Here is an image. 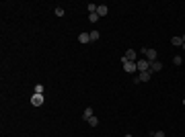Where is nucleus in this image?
<instances>
[{
	"label": "nucleus",
	"instance_id": "nucleus-14",
	"mask_svg": "<svg viewBox=\"0 0 185 137\" xmlns=\"http://www.w3.org/2000/svg\"><path fill=\"white\" fill-rule=\"evenodd\" d=\"M99 19H101V16H99L97 12H95V14H89V23H97Z\"/></svg>",
	"mask_w": 185,
	"mask_h": 137
},
{
	"label": "nucleus",
	"instance_id": "nucleus-9",
	"mask_svg": "<svg viewBox=\"0 0 185 137\" xmlns=\"http://www.w3.org/2000/svg\"><path fill=\"white\" fill-rule=\"evenodd\" d=\"M107 12H109V8H107L105 4H99V8H97V14H99V16H105Z\"/></svg>",
	"mask_w": 185,
	"mask_h": 137
},
{
	"label": "nucleus",
	"instance_id": "nucleus-3",
	"mask_svg": "<svg viewBox=\"0 0 185 137\" xmlns=\"http://www.w3.org/2000/svg\"><path fill=\"white\" fill-rule=\"evenodd\" d=\"M43 103H45L43 94H33V96H31V104H33V106H41Z\"/></svg>",
	"mask_w": 185,
	"mask_h": 137
},
{
	"label": "nucleus",
	"instance_id": "nucleus-12",
	"mask_svg": "<svg viewBox=\"0 0 185 137\" xmlns=\"http://www.w3.org/2000/svg\"><path fill=\"white\" fill-rule=\"evenodd\" d=\"M89 35H91V43H92V41H97V39L101 37V33H99V31H91Z\"/></svg>",
	"mask_w": 185,
	"mask_h": 137
},
{
	"label": "nucleus",
	"instance_id": "nucleus-7",
	"mask_svg": "<svg viewBox=\"0 0 185 137\" xmlns=\"http://www.w3.org/2000/svg\"><path fill=\"white\" fill-rule=\"evenodd\" d=\"M91 117H95V113H92L91 106H86V109H84V113H82V119H84V121H89Z\"/></svg>",
	"mask_w": 185,
	"mask_h": 137
},
{
	"label": "nucleus",
	"instance_id": "nucleus-16",
	"mask_svg": "<svg viewBox=\"0 0 185 137\" xmlns=\"http://www.w3.org/2000/svg\"><path fill=\"white\" fill-rule=\"evenodd\" d=\"M43 90H45V88H43L41 84H37V86H35V94H43Z\"/></svg>",
	"mask_w": 185,
	"mask_h": 137
},
{
	"label": "nucleus",
	"instance_id": "nucleus-15",
	"mask_svg": "<svg viewBox=\"0 0 185 137\" xmlns=\"http://www.w3.org/2000/svg\"><path fill=\"white\" fill-rule=\"evenodd\" d=\"M173 64H175V66H181V64H183V57H181V55H175L173 57Z\"/></svg>",
	"mask_w": 185,
	"mask_h": 137
},
{
	"label": "nucleus",
	"instance_id": "nucleus-2",
	"mask_svg": "<svg viewBox=\"0 0 185 137\" xmlns=\"http://www.w3.org/2000/svg\"><path fill=\"white\" fill-rule=\"evenodd\" d=\"M136 66H138V72H148V70H150V61H148L146 57H142V59L136 61Z\"/></svg>",
	"mask_w": 185,
	"mask_h": 137
},
{
	"label": "nucleus",
	"instance_id": "nucleus-11",
	"mask_svg": "<svg viewBox=\"0 0 185 137\" xmlns=\"http://www.w3.org/2000/svg\"><path fill=\"white\" fill-rule=\"evenodd\" d=\"M97 8H99V4H86V10H89V14H95V12H97Z\"/></svg>",
	"mask_w": 185,
	"mask_h": 137
},
{
	"label": "nucleus",
	"instance_id": "nucleus-1",
	"mask_svg": "<svg viewBox=\"0 0 185 137\" xmlns=\"http://www.w3.org/2000/svg\"><path fill=\"white\" fill-rule=\"evenodd\" d=\"M140 53H144V57L148 59V61H156V57H158V53H156V49H148V47H142L140 49Z\"/></svg>",
	"mask_w": 185,
	"mask_h": 137
},
{
	"label": "nucleus",
	"instance_id": "nucleus-10",
	"mask_svg": "<svg viewBox=\"0 0 185 137\" xmlns=\"http://www.w3.org/2000/svg\"><path fill=\"white\" fill-rule=\"evenodd\" d=\"M171 43L177 45V47H181V45H183V37H173V39H171Z\"/></svg>",
	"mask_w": 185,
	"mask_h": 137
},
{
	"label": "nucleus",
	"instance_id": "nucleus-4",
	"mask_svg": "<svg viewBox=\"0 0 185 137\" xmlns=\"http://www.w3.org/2000/svg\"><path fill=\"white\" fill-rule=\"evenodd\" d=\"M148 80H150V70L148 72H140L138 76L134 78V82H148Z\"/></svg>",
	"mask_w": 185,
	"mask_h": 137
},
{
	"label": "nucleus",
	"instance_id": "nucleus-8",
	"mask_svg": "<svg viewBox=\"0 0 185 137\" xmlns=\"http://www.w3.org/2000/svg\"><path fill=\"white\" fill-rule=\"evenodd\" d=\"M78 41H80V43H91V35L89 33H80L78 35Z\"/></svg>",
	"mask_w": 185,
	"mask_h": 137
},
{
	"label": "nucleus",
	"instance_id": "nucleus-17",
	"mask_svg": "<svg viewBox=\"0 0 185 137\" xmlns=\"http://www.w3.org/2000/svg\"><path fill=\"white\" fill-rule=\"evenodd\" d=\"M56 16H64V8H62V6L56 8Z\"/></svg>",
	"mask_w": 185,
	"mask_h": 137
},
{
	"label": "nucleus",
	"instance_id": "nucleus-20",
	"mask_svg": "<svg viewBox=\"0 0 185 137\" xmlns=\"http://www.w3.org/2000/svg\"><path fill=\"white\" fill-rule=\"evenodd\" d=\"M148 137H154V133H150V135H148Z\"/></svg>",
	"mask_w": 185,
	"mask_h": 137
},
{
	"label": "nucleus",
	"instance_id": "nucleus-6",
	"mask_svg": "<svg viewBox=\"0 0 185 137\" xmlns=\"http://www.w3.org/2000/svg\"><path fill=\"white\" fill-rule=\"evenodd\" d=\"M161 70H162V61L156 59V61H152V64H150V74H152V72H161Z\"/></svg>",
	"mask_w": 185,
	"mask_h": 137
},
{
	"label": "nucleus",
	"instance_id": "nucleus-13",
	"mask_svg": "<svg viewBox=\"0 0 185 137\" xmlns=\"http://www.w3.org/2000/svg\"><path fill=\"white\" fill-rule=\"evenodd\" d=\"M86 123H89L91 127H97V125H99V119H97V117H91V119H89Z\"/></svg>",
	"mask_w": 185,
	"mask_h": 137
},
{
	"label": "nucleus",
	"instance_id": "nucleus-19",
	"mask_svg": "<svg viewBox=\"0 0 185 137\" xmlns=\"http://www.w3.org/2000/svg\"><path fill=\"white\" fill-rule=\"evenodd\" d=\"M124 137H132V135H130V133H126V135H124Z\"/></svg>",
	"mask_w": 185,
	"mask_h": 137
},
{
	"label": "nucleus",
	"instance_id": "nucleus-5",
	"mask_svg": "<svg viewBox=\"0 0 185 137\" xmlns=\"http://www.w3.org/2000/svg\"><path fill=\"white\" fill-rule=\"evenodd\" d=\"M124 70L134 74V72H138V66H136V61H124Z\"/></svg>",
	"mask_w": 185,
	"mask_h": 137
},
{
	"label": "nucleus",
	"instance_id": "nucleus-21",
	"mask_svg": "<svg viewBox=\"0 0 185 137\" xmlns=\"http://www.w3.org/2000/svg\"><path fill=\"white\" fill-rule=\"evenodd\" d=\"M181 47H183V49H185V41H183V45H181Z\"/></svg>",
	"mask_w": 185,
	"mask_h": 137
},
{
	"label": "nucleus",
	"instance_id": "nucleus-18",
	"mask_svg": "<svg viewBox=\"0 0 185 137\" xmlns=\"http://www.w3.org/2000/svg\"><path fill=\"white\" fill-rule=\"evenodd\" d=\"M154 137H165V131H154Z\"/></svg>",
	"mask_w": 185,
	"mask_h": 137
}]
</instances>
